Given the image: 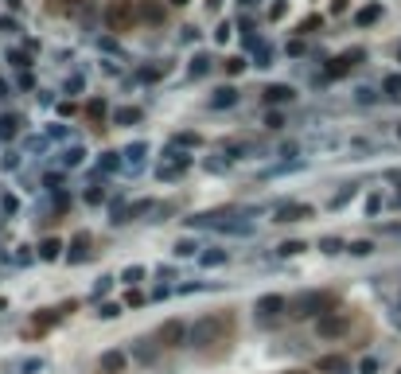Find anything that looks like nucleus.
I'll return each mask as SVG.
<instances>
[{"label":"nucleus","mask_w":401,"mask_h":374,"mask_svg":"<svg viewBox=\"0 0 401 374\" xmlns=\"http://www.w3.org/2000/svg\"><path fill=\"white\" fill-rule=\"evenodd\" d=\"M230 335H234V312L230 308L211 312V316L195 319V324L187 327V343L195 351H211L214 343H230Z\"/></svg>","instance_id":"nucleus-1"},{"label":"nucleus","mask_w":401,"mask_h":374,"mask_svg":"<svg viewBox=\"0 0 401 374\" xmlns=\"http://www.w3.org/2000/svg\"><path fill=\"white\" fill-rule=\"evenodd\" d=\"M339 300L335 293H327V288H312V293H304L296 300V319H320L323 312H335Z\"/></svg>","instance_id":"nucleus-2"},{"label":"nucleus","mask_w":401,"mask_h":374,"mask_svg":"<svg viewBox=\"0 0 401 374\" xmlns=\"http://www.w3.org/2000/svg\"><path fill=\"white\" fill-rule=\"evenodd\" d=\"M136 0H110V8H105V28L110 31H133L136 28Z\"/></svg>","instance_id":"nucleus-3"},{"label":"nucleus","mask_w":401,"mask_h":374,"mask_svg":"<svg viewBox=\"0 0 401 374\" xmlns=\"http://www.w3.org/2000/svg\"><path fill=\"white\" fill-rule=\"evenodd\" d=\"M347 324H351V316L347 312H323L320 319H315V332H320V339H339V335L347 332Z\"/></svg>","instance_id":"nucleus-4"},{"label":"nucleus","mask_w":401,"mask_h":374,"mask_svg":"<svg viewBox=\"0 0 401 374\" xmlns=\"http://www.w3.org/2000/svg\"><path fill=\"white\" fill-rule=\"evenodd\" d=\"M152 339H156L160 347H180V343L187 339V324H183V319H164Z\"/></svg>","instance_id":"nucleus-5"},{"label":"nucleus","mask_w":401,"mask_h":374,"mask_svg":"<svg viewBox=\"0 0 401 374\" xmlns=\"http://www.w3.org/2000/svg\"><path fill=\"white\" fill-rule=\"evenodd\" d=\"M362 59H366V47H347L343 55H335V59H331L327 74H331V78H343L347 70H354V67H359Z\"/></svg>","instance_id":"nucleus-6"},{"label":"nucleus","mask_w":401,"mask_h":374,"mask_svg":"<svg viewBox=\"0 0 401 374\" xmlns=\"http://www.w3.org/2000/svg\"><path fill=\"white\" fill-rule=\"evenodd\" d=\"M312 215H315L312 203H281V207H277V218H273V222H308Z\"/></svg>","instance_id":"nucleus-7"},{"label":"nucleus","mask_w":401,"mask_h":374,"mask_svg":"<svg viewBox=\"0 0 401 374\" xmlns=\"http://www.w3.org/2000/svg\"><path fill=\"white\" fill-rule=\"evenodd\" d=\"M284 312V296H277V293H269V296H261L257 300V319L261 324H269V319H277Z\"/></svg>","instance_id":"nucleus-8"},{"label":"nucleus","mask_w":401,"mask_h":374,"mask_svg":"<svg viewBox=\"0 0 401 374\" xmlns=\"http://www.w3.org/2000/svg\"><path fill=\"white\" fill-rule=\"evenodd\" d=\"M261 98H265L269 106H284V101L296 98V90H292V86H284V82H269L265 90H261Z\"/></svg>","instance_id":"nucleus-9"},{"label":"nucleus","mask_w":401,"mask_h":374,"mask_svg":"<svg viewBox=\"0 0 401 374\" xmlns=\"http://www.w3.org/2000/svg\"><path fill=\"white\" fill-rule=\"evenodd\" d=\"M136 16L149 20V23H164V4H160V0H141V4H136Z\"/></svg>","instance_id":"nucleus-10"},{"label":"nucleus","mask_w":401,"mask_h":374,"mask_svg":"<svg viewBox=\"0 0 401 374\" xmlns=\"http://www.w3.org/2000/svg\"><path fill=\"white\" fill-rule=\"evenodd\" d=\"M86 257H90V234H74L66 261H71V265H79V261H86Z\"/></svg>","instance_id":"nucleus-11"},{"label":"nucleus","mask_w":401,"mask_h":374,"mask_svg":"<svg viewBox=\"0 0 401 374\" xmlns=\"http://www.w3.org/2000/svg\"><path fill=\"white\" fill-rule=\"evenodd\" d=\"M125 363H129V355H125V351H102V370L121 374V370H125Z\"/></svg>","instance_id":"nucleus-12"},{"label":"nucleus","mask_w":401,"mask_h":374,"mask_svg":"<svg viewBox=\"0 0 401 374\" xmlns=\"http://www.w3.org/2000/svg\"><path fill=\"white\" fill-rule=\"evenodd\" d=\"M238 101V90L234 86H219V90L211 94V109H230Z\"/></svg>","instance_id":"nucleus-13"},{"label":"nucleus","mask_w":401,"mask_h":374,"mask_svg":"<svg viewBox=\"0 0 401 374\" xmlns=\"http://www.w3.org/2000/svg\"><path fill=\"white\" fill-rule=\"evenodd\" d=\"M156 351H160V343H156V339H149V335L133 343V355L141 358V363H152V358H156Z\"/></svg>","instance_id":"nucleus-14"},{"label":"nucleus","mask_w":401,"mask_h":374,"mask_svg":"<svg viewBox=\"0 0 401 374\" xmlns=\"http://www.w3.org/2000/svg\"><path fill=\"white\" fill-rule=\"evenodd\" d=\"M63 242H59V238H43L40 242V261H59V257H63Z\"/></svg>","instance_id":"nucleus-15"},{"label":"nucleus","mask_w":401,"mask_h":374,"mask_svg":"<svg viewBox=\"0 0 401 374\" xmlns=\"http://www.w3.org/2000/svg\"><path fill=\"white\" fill-rule=\"evenodd\" d=\"M59 316H63V312H55V308H47V312H40V316L32 319V327H28V332H47L51 324H59Z\"/></svg>","instance_id":"nucleus-16"},{"label":"nucleus","mask_w":401,"mask_h":374,"mask_svg":"<svg viewBox=\"0 0 401 374\" xmlns=\"http://www.w3.org/2000/svg\"><path fill=\"white\" fill-rule=\"evenodd\" d=\"M144 152H149V144H141V140H136V144H129V148H125V160H129V168H141Z\"/></svg>","instance_id":"nucleus-17"},{"label":"nucleus","mask_w":401,"mask_h":374,"mask_svg":"<svg viewBox=\"0 0 401 374\" xmlns=\"http://www.w3.org/2000/svg\"><path fill=\"white\" fill-rule=\"evenodd\" d=\"M113 121H117V125H136V121H141V109L125 106V109H117V113H113Z\"/></svg>","instance_id":"nucleus-18"},{"label":"nucleus","mask_w":401,"mask_h":374,"mask_svg":"<svg viewBox=\"0 0 401 374\" xmlns=\"http://www.w3.org/2000/svg\"><path fill=\"white\" fill-rule=\"evenodd\" d=\"M121 280H125V285H141L144 280V265H129V269H121Z\"/></svg>","instance_id":"nucleus-19"},{"label":"nucleus","mask_w":401,"mask_h":374,"mask_svg":"<svg viewBox=\"0 0 401 374\" xmlns=\"http://www.w3.org/2000/svg\"><path fill=\"white\" fill-rule=\"evenodd\" d=\"M207 70H211V55H195V59H191V78L207 74Z\"/></svg>","instance_id":"nucleus-20"},{"label":"nucleus","mask_w":401,"mask_h":374,"mask_svg":"<svg viewBox=\"0 0 401 374\" xmlns=\"http://www.w3.org/2000/svg\"><path fill=\"white\" fill-rule=\"evenodd\" d=\"M382 90H385V98H401V74H390L382 82Z\"/></svg>","instance_id":"nucleus-21"},{"label":"nucleus","mask_w":401,"mask_h":374,"mask_svg":"<svg viewBox=\"0 0 401 374\" xmlns=\"http://www.w3.org/2000/svg\"><path fill=\"white\" fill-rule=\"evenodd\" d=\"M378 16H382V8H378V4H370V8H362V12H359V16H354V20H359V23H362V28H366V23H374V20H378Z\"/></svg>","instance_id":"nucleus-22"},{"label":"nucleus","mask_w":401,"mask_h":374,"mask_svg":"<svg viewBox=\"0 0 401 374\" xmlns=\"http://www.w3.org/2000/svg\"><path fill=\"white\" fill-rule=\"evenodd\" d=\"M304 242H284V246H277V254H281V257H296V254H304Z\"/></svg>","instance_id":"nucleus-23"},{"label":"nucleus","mask_w":401,"mask_h":374,"mask_svg":"<svg viewBox=\"0 0 401 374\" xmlns=\"http://www.w3.org/2000/svg\"><path fill=\"white\" fill-rule=\"evenodd\" d=\"M347 249H351L354 257H370V254H374V242H366V238H362V242H351Z\"/></svg>","instance_id":"nucleus-24"},{"label":"nucleus","mask_w":401,"mask_h":374,"mask_svg":"<svg viewBox=\"0 0 401 374\" xmlns=\"http://www.w3.org/2000/svg\"><path fill=\"white\" fill-rule=\"evenodd\" d=\"M20 117H0V137H16Z\"/></svg>","instance_id":"nucleus-25"},{"label":"nucleus","mask_w":401,"mask_h":374,"mask_svg":"<svg viewBox=\"0 0 401 374\" xmlns=\"http://www.w3.org/2000/svg\"><path fill=\"white\" fill-rule=\"evenodd\" d=\"M121 312H125V304H121V300H110V304H102V312H98V316H102V319H113V316H121Z\"/></svg>","instance_id":"nucleus-26"},{"label":"nucleus","mask_w":401,"mask_h":374,"mask_svg":"<svg viewBox=\"0 0 401 374\" xmlns=\"http://www.w3.org/2000/svg\"><path fill=\"white\" fill-rule=\"evenodd\" d=\"M86 0H51V12H74V8H82Z\"/></svg>","instance_id":"nucleus-27"},{"label":"nucleus","mask_w":401,"mask_h":374,"mask_svg":"<svg viewBox=\"0 0 401 374\" xmlns=\"http://www.w3.org/2000/svg\"><path fill=\"white\" fill-rule=\"evenodd\" d=\"M315 366H320V370H343V358H339V355H323Z\"/></svg>","instance_id":"nucleus-28"},{"label":"nucleus","mask_w":401,"mask_h":374,"mask_svg":"<svg viewBox=\"0 0 401 374\" xmlns=\"http://www.w3.org/2000/svg\"><path fill=\"white\" fill-rule=\"evenodd\" d=\"M82 160H86V152H82V148H66V152H63L66 168H74V164H82Z\"/></svg>","instance_id":"nucleus-29"},{"label":"nucleus","mask_w":401,"mask_h":374,"mask_svg":"<svg viewBox=\"0 0 401 374\" xmlns=\"http://www.w3.org/2000/svg\"><path fill=\"white\" fill-rule=\"evenodd\" d=\"M195 242H191V238H183V242H175V257H191V254H195Z\"/></svg>","instance_id":"nucleus-30"},{"label":"nucleus","mask_w":401,"mask_h":374,"mask_svg":"<svg viewBox=\"0 0 401 374\" xmlns=\"http://www.w3.org/2000/svg\"><path fill=\"white\" fill-rule=\"evenodd\" d=\"M199 261H203V265H222V261H226V254H222V249H207Z\"/></svg>","instance_id":"nucleus-31"},{"label":"nucleus","mask_w":401,"mask_h":374,"mask_svg":"<svg viewBox=\"0 0 401 374\" xmlns=\"http://www.w3.org/2000/svg\"><path fill=\"white\" fill-rule=\"evenodd\" d=\"M86 113L94 117V121H102V117H105V101H102V98H94V101L86 106Z\"/></svg>","instance_id":"nucleus-32"},{"label":"nucleus","mask_w":401,"mask_h":374,"mask_svg":"<svg viewBox=\"0 0 401 374\" xmlns=\"http://www.w3.org/2000/svg\"><path fill=\"white\" fill-rule=\"evenodd\" d=\"M320 249H323V254H339V249H347V246H343L339 238H323V242H320Z\"/></svg>","instance_id":"nucleus-33"},{"label":"nucleus","mask_w":401,"mask_h":374,"mask_svg":"<svg viewBox=\"0 0 401 374\" xmlns=\"http://www.w3.org/2000/svg\"><path fill=\"white\" fill-rule=\"evenodd\" d=\"M121 304H133V308H141V304H144V293H141V288H129Z\"/></svg>","instance_id":"nucleus-34"},{"label":"nucleus","mask_w":401,"mask_h":374,"mask_svg":"<svg viewBox=\"0 0 401 374\" xmlns=\"http://www.w3.org/2000/svg\"><path fill=\"white\" fill-rule=\"evenodd\" d=\"M113 168H121V156L117 152H105L102 156V171H113Z\"/></svg>","instance_id":"nucleus-35"},{"label":"nucleus","mask_w":401,"mask_h":374,"mask_svg":"<svg viewBox=\"0 0 401 374\" xmlns=\"http://www.w3.org/2000/svg\"><path fill=\"white\" fill-rule=\"evenodd\" d=\"M24 374H35V370H43V358H24V366H20Z\"/></svg>","instance_id":"nucleus-36"},{"label":"nucleus","mask_w":401,"mask_h":374,"mask_svg":"<svg viewBox=\"0 0 401 374\" xmlns=\"http://www.w3.org/2000/svg\"><path fill=\"white\" fill-rule=\"evenodd\" d=\"M110 285H113V277H98V285H94V296H105V293H110Z\"/></svg>","instance_id":"nucleus-37"},{"label":"nucleus","mask_w":401,"mask_h":374,"mask_svg":"<svg viewBox=\"0 0 401 374\" xmlns=\"http://www.w3.org/2000/svg\"><path fill=\"white\" fill-rule=\"evenodd\" d=\"M226 70H230V74H242V70H245V59H226Z\"/></svg>","instance_id":"nucleus-38"},{"label":"nucleus","mask_w":401,"mask_h":374,"mask_svg":"<svg viewBox=\"0 0 401 374\" xmlns=\"http://www.w3.org/2000/svg\"><path fill=\"white\" fill-rule=\"evenodd\" d=\"M351 195H354V187H347V191H339V195H335V199H331V207H343V203H347V199H351Z\"/></svg>","instance_id":"nucleus-39"},{"label":"nucleus","mask_w":401,"mask_h":374,"mask_svg":"<svg viewBox=\"0 0 401 374\" xmlns=\"http://www.w3.org/2000/svg\"><path fill=\"white\" fill-rule=\"evenodd\" d=\"M175 144H187L191 148V144H199V137H195V132H183V137H175Z\"/></svg>","instance_id":"nucleus-40"},{"label":"nucleus","mask_w":401,"mask_h":374,"mask_svg":"<svg viewBox=\"0 0 401 374\" xmlns=\"http://www.w3.org/2000/svg\"><path fill=\"white\" fill-rule=\"evenodd\" d=\"M366 210H370V215H378V210H382V199H378V195H370V199H366Z\"/></svg>","instance_id":"nucleus-41"},{"label":"nucleus","mask_w":401,"mask_h":374,"mask_svg":"<svg viewBox=\"0 0 401 374\" xmlns=\"http://www.w3.org/2000/svg\"><path fill=\"white\" fill-rule=\"evenodd\" d=\"M265 125H269V129H281L284 121H281V113H269V117H265Z\"/></svg>","instance_id":"nucleus-42"},{"label":"nucleus","mask_w":401,"mask_h":374,"mask_svg":"<svg viewBox=\"0 0 401 374\" xmlns=\"http://www.w3.org/2000/svg\"><path fill=\"white\" fill-rule=\"evenodd\" d=\"M207 171H226V160H207Z\"/></svg>","instance_id":"nucleus-43"},{"label":"nucleus","mask_w":401,"mask_h":374,"mask_svg":"<svg viewBox=\"0 0 401 374\" xmlns=\"http://www.w3.org/2000/svg\"><path fill=\"white\" fill-rule=\"evenodd\" d=\"M331 12H335V16H339V12H347V0H331Z\"/></svg>","instance_id":"nucleus-44"},{"label":"nucleus","mask_w":401,"mask_h":374,"mask_svg":"<svg viewBox=\"0 0 401 374\" xmlns=\"http://www.w3.org/2000/svg\"><path fill=\"white\" fill-rule=\"evenodd\" d=\"M4 308H8V300H4V296H0V312H4Z\"/></svg>","instance_id":"nucleus-45"},{"label":"nucleus","mask_w":401,"mask_h":374,"mask_svg":"<svg viewBox=\"0 0 401 374\" xmlns=\"http://www.w3.org/2000/svg\"><path fill=\"white\" fill-rule=\"evenodd\" d=\"M284 374H308V370H284Z\"/></svg>","instance_id":"nucleus-46"},{"label":"nucleus","mask_w":401,"mask_h":374,"mask_svg":"<svg viewBox=\"0 0 401 374\" xmlns=\"http://www.w3.org/2000/svg\"><path fill=\"white\" fill-rule=\"evenodd\" d=\"M172 4H180V8H183V4H187V0H172Z\"/></svg>","instance_id":"nucleus-47"},{"label":"nucleus","mask_w":401,"mask_h":374,"mask_svg":"<svg viewBox=\"0 0 401 374\" xmlns=\"http://www.w3.org/2000/svg\"><path fill=\"white\" fill-rule=\"evenodd\" d=\"M242 4H253V0H242Z\"/></svg>","instance_id":"nucleus-48"},{"label":"nucleus","mask_w":401,"mask_h":374,"mask_svg":"<svg viewBox=\"0 0 401 374\" xmlns=\"http://www.w3.org/2000/svg\"><path fill=\"white\" fill-rule=\"evenodd\" d=\"M397 137H401V125H397Z\"/></svg>","instance_id":"nucleus-49"},{"label":"nucleus","mask_w":401,"mask_h":374,"mask_svg":"<svg viewBox=\"0 0 401 374\" xmlns=\"http://www.w3.org/2000/svg\"><path fill=\"white\" fill-rule=\"evenodd\" d=\"M102 374H110V370H102Z\"/></svg>","instance_id":"nucleus-50"},{"label":"nucleus","mask_w":401,"mask_h":374,"mask_svg":"<svg viewBox=\"0 0 401 374\" xmlns=\"http://www.w3.org/2000/svg\"><path fill=\"white\" fill-rule=\"evenodd\" d=\"M397 374H401V366H397Z\"/></svg>","instance_id":"nucleus-51"},{"label":"nucleus","mask_w":401,"mask_h":374,"mask_svg":"<svg viewBox=\"0 0 401 374\" xmlns=\"http://www.w3.org/2000/svg\"><path fill=\"white\" fill-rule=\"evenodd\" d=\"M397 55H401V51H397Z\"/></svg>","instance_id":"nucleus-52"}]
</instances>
